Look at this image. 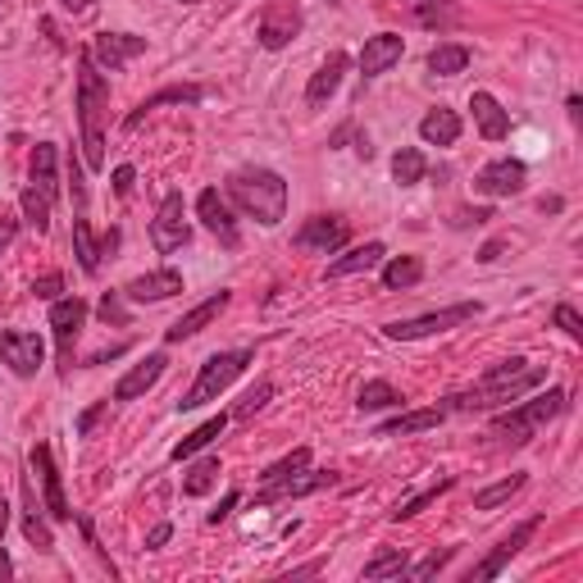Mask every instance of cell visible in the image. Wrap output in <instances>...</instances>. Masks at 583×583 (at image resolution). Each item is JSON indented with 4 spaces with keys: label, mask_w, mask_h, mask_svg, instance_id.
<instances>
[{
    "label": "cell",
    "mask_w": 583,
    "mask_h": 583,
    "mask_svg": "<svg viewBox=\"0 0 583 583\" xmlns=\"http://www.w3.org/2000/svg\"><path fill=\"white\" fill-rule=\"evenodd\" d=\"M105 406H110V402H101V406H91V411H82V415H78V434H82V438L91 434V424H97V419L105 415Z\"/></svg>",
    "instance_id": "obj_52"
},
{
    "label": "cell",
    "mask_w": 583,
    "mask_h": 583,
    "mask_svg": "<svg viewBox=\"0 0 583 583\" xmlns=\"http://www.w3.org/2000/svg\"><path fill=\"white\" fill-rule=\"evenodd\" d=\"M82 324H87L82 296H55L51 301V333H55V351H59V374L74 370V347H78Z\"/></svg>",
    "instance_id": "obj_7"
},
{
    "label": "cell",
    "mask_w": 583,
    "mask_h": 583,
    "mask_svg": "<svg viewBox=\"0 0 583 583\" xmlns=\"http://www.w3.org/2000/svg\"><path fill=\"white\" fill-rule=\"evenodd\" d=\"M5 529H10V502L0 497V538H5Z\"/></svg>",
    "instance_id": "obj_56"
},
{
    "label": "cell",
    "mask_w": 583,
    "mask_h": 583,
    "mask_svg": "<svg viewBox=\"0 0 583 583\" xmlns=\"http://www.w3.org/2000/svg\"><path fill=\"white\" fill-rule=\"evenodd\" d=\"M424 279V260L419 256H392L383 265V288L388 292H402V288H415Z\"/></svg>",
    "instance_id": "obj_29"
},
{
    "label": "cell",
    "mask_w": 583,
    "mask_h": 583,
    "mask_svg": "<svg viewBox=\"0 0 583 583\" xmlns=\"http://www.w3.org/2000/svg\"><path fill=\"white\" fill-rule=\"evenodd\" d=\"M470 69V46H456V42H442L428 51V74H438V78H456V74H466Z\"/></svg>",
    "instance_id": "obj_28"
},
{
    "label": "cell",
    "mask_w": 583,
    "mask_h": 583,
    "mask_svg": "<svg viewBox=\"0 0 583 583\" xmlns=\"http://www.w3.org/2000/svg\"><path fill=\"white\" fill-rule=\"evenodd\" d=\"M525 483H529L525 474H511V479H502L493 487H483V493H474V511H497V506H506Z\"/></svg>",
    "instance_id": "obj_38"
},
{
    "label": "cell",
    "mask_w": 583,
    "mask_h": 583,
    "mask_svg": "<svg viewBox=\"0 0 583 583\" xmlns=\"http://www.w3.org/2000/svg\"><path fill=\"white\" fill-rule=\"evenodd\" d=\"M538 529H542V515H529V519H525V525H515V529H511V534H506V538H502V542L493 547V557H487V561H479V565H474V570H470L466 579H470V583H483V579H497V574H502V570H506V565H511L515 557H519V551H525V547H529V538H534Z\"/></svg>",
    "instance_id": "obj_9"
},
{
    "label": "cell",
    "mask_w": 583,
    "mask_h": 583,
    "mask_svg": "<svg viewBox=\"0 0 583 583\" xmlns=\"http://www.w3.org/2000/svg\"><path fill=\"white\" fill-rule=\"evenodd\" d=\"M424 156H419V150L415 146H402V150H396V156H392V178L396 182H402V188H415V182L424 178Z\"/></svg>",
    "instance_id": "obj_39"
},
{
    "label": "cell",
    "mask_w": 583,
    "mask_h": 583,
    "mask_svg": "<svg viewBox=\"0 0 583 583\" xmlns=\"http://www.w3.org/2000/svg\"><path fill=\"white\" fill-rule=\"evenodd\" d=\"M442 406L438 411H411V415H396V419H388V424H379V438H402V434H424V428H434V424H442Z\"/></svg>",
    "instance_id": "obj_30"
},
{
    "label": "cell",
    "mask_w": 583,
    "mask_h": 583,
    "mask_svg": "<svg viewBox=\"0 0 583 583\" xmlns=\"http://www.w3.org/2000/svg\"><path fill=\"white\" fill-rule=\"evenodd\" d=\"M27 460H33V470L42 474V493H46V515L51 519H74L69 502H65V487H59V470H55V456L46 442H37L33 451H27Z\"/></svg>",
    "instance_id": "obj_18"
},
{
    "label": "cell",
    "mask_w": 583,
    "mask_h": 583,
    "mask_svg": "<svg viewBox=\"0 0 583 583\" xmlns=\"http://www.w3.org/2000/svg\"><path fill=\"white\" fill-rule=\"evenodd\" d=\"M415 14H419L424 27L456 23V5H451V0H415Z\"/></svg>",
    "instance_id": "obj_41"
},
{
    "label": "cell",
    "mask_w": 583,
    "mask_h": 583,
    "mask_svg": "<svg viewBox=\"0 0 583 583\" xmlns=\"http://www.w3.org/2000/svg\"><path fill=\"white\" fill-rule=\"evenodd\" d=\"M214 479H220V456H201L197 466L188 470V479H182V493H188V497H205L210 487H214Z\"/></svg>",
    "instance_id": "obj_35"
},
{
    "label": "cell",
    "mask_w": 583,
    "mask_h": 583,
    "mask_svg": "<svg viewBox=\"0 0 583 583\" xmlns=\"http://www.w3.org/2000/svg\"><path fill=\"white\" fill-rule=\"evenodd\" d=\"M383 256H388L383 242H365V247L347 251L343 260H333L324 279H351V273H370V269H379V265H383Z\"/></svg>",
    "instance_id": "obj_25"
},
{
    "label": "cell",
    "mask_w": 583,
    "mask_h": 583,
    "mask_svg": "<svg viewBox=\"0 0 583 583\" xmlns=\"http://www.w3.org/2000/svg\"><path fill=\"white\" fill-rule=\"evenodd\" d=\"M19 205H23V220H27V228H37V233H46L51 228V197H42L37 188H33V182H27V188H23V197H19Z\"/></svg>",
    "instance_id": "obj_37"
},
{
    "label": "cell",
    "mask_w": 583,
    "mask_h": 583,
    "mask_svg": "<svg viewBox=\"0 0 583 583\" xmlns=\"http://www.w3.org/2000/svg\"><path fill=\"white\" fill-rule=\"evenodd\" d=\"M224 197L265 228H279L288 220V182H283V173H273L265 165L233 169L224 182Z\"/></svg>",
    "instance_id": "obj_2"
},
{
    "label": "cell",
    "mask_w": 583,
    "mask_h": 583,
    "mask_svg": "<svg viewBox=\"0 0 583 583\" xmlns=\"http://www.w3.org/2000/svg\"><path fill=\"white\" fill-rule=\"evenodd\" d=\"M237 502H242V493H237V487H233V493H228V497L220 502V511H210V519H205V525H224V519L233 515V506H237Z\"/></svg>",
    "instance_id": "obj_49"
},
{
    "label": "cell",
    "mask_w": 583,
    "mask_h": 583,
    "mask_svg": "<svg viewBox=\"0 0 583 583\" xmlns=\"http://www.w3.org/2000/svg\"><path fill=\"white\" fill-rule=\"evenodd\" d=\"M101 319L124 328V324H128V305H124V296H119V292H105V296H101Z\"/></svg>",
    "instance_id": "obj_46"
},
{
    "label": "cell",
    "mask_w": 583,
    "mask_h": 583,
    "mask_svg": "<svg viewBox=\"0 0 583 583\" xmlns=\"http://www.w3.org/2000/svg\"><path fill=\"white\" fill-rule=\"evenodd\" d=\"M347 65H351V59H347L343 51H333V55L324 59V65L311 74V82H305V105H311V110L328 105V101H333V91L343 87V74H347Z\"/></svg>",
    "instance_id": "obj_20"
},
{
    "label": "cell",
    "mask_w": 583,
    "mask_h": 583,
    "mask_svg": "<svg viewBox=\"0 0 583 583\" xmlns=\"http://www.w3.org/2000/svg\"><path fill=\"white\" fill-rule=\"evenodd\" d=\"M256 360V351L251 347H237V351H214L205 365H201V374H197V383L188 388V396L178 402V411H197V406H205V402H220V396L233 388V379L247 370V365Z\"/></svg>",
    "instance_id": "obj_5"
},
{
    "label": "cell",
    "mask_w": 583,
    "mask_h": 583,
    "mask_svg": "<svg viewBox=\"0 0 583 583\" xmlns=\"http://www.w3.org/2000/svg\"><path fill=\"white\" fill-rule=\"evenodd\" d=\"M451 487H456V479H442V483H434V487H424L419 497H411V502H402V506H396V511H392V519H396V525H402V519H415L424 506H434L442 493H451Z\"/></svg>",
    "instance_id": "obj_40"
},
{
    "label": "cell",
    "mask_w": 583,
    "mask_h": 583,
    "mask_svg": "<svg viewBox=\"0 0 583 583\" xmlns=\"http://www.w3.org/2000/svg\"><path fill=\"white\" fill-rule=\"evenodd\" d=\"M33 188L42 197H59V178H55V146L51 142H37L33 146Z\"/></svg>",
    "instance_id": "obj_31"
},
{
    "label": "cell",
    "mask_w": 583,
    "mask_h": 583,
    "mask_svg": "<svg viewBox=\"0 0 583 583\" xmlns=\"http://www.w3.org/2000/svg\"><path fill=\"white\" fill-rule=\"evenodd\" d=\"M470 110H474V124L487 142H506L511 137V114L502 110L497 97H487V91H474L470 97Z\"/></svg>",
    "instance_id": "obj_23"
},
{
    "label": "cell",
    "mask_w": 583,
    "mask_h": 583,
    "mask_svg": "<svg viewBox=\"0 0 583 583\" xmlns=\"http://www.w3.org/2000/svg\"><path fill=\"white\" fill-rule=\"evenodd\" d=\"M23 506H27V515H23V534H27V542H33L37 551H55V538H51L46 519H42V502H37V493H33V483H23Z\"/></svg>",
    "instance_id": "obj_27"
},
{
    "label": "cell",
    "mask_w": 583,
    "mask_h": 583,
    "mask_svg": "<svg viewBox=\"0 0 583 583\" xmlns=\"http://www.w3.org/2000/svg\"><path fill=\"white\" fill-rule=\"evenodd\" d=\"M169 538H173V525H156V529L146 534V547H165Z\"/></svg>",
    "instance_id": "obj_53"
},
{
    "label": "cell",
    "mask_w": 583,
    "mask_h": 583,
    "mask_svg": "<svg viewBox=\"0 0 583 583\" xmlns=\"http://www.w3.org/2000/svg\"><path fill=\"white\" fill-rule=\"evenodd\" d=\"M497 256H502V242H487V247L479 251V260H483V265H493Z\"/></svg>",
    "instance_id": "obj_54"
},
{
    "label": "cell",
    "mask_w": 583,
    "mask_h": 583,
    "mask_svg": "<svg viewBox=\"0 0 583 583\" xmlns=\"http://www.w3.org/2000/svg\"><path fill=\"white\" fill-rule=\"evenodd\" d=\"M487 220H493V210H487V205H479V210H460L451 224H456V228H470V224H487Z\"/></svg>",
    "instance_id": "obj_48"
},
{
    "label": "cell",
    "mask_w": 583,
    "mask_h": 583,
    "mask_svg": "<svg viewBox=\"0 0 583 583\" xmlns=\"http://www.w3.org/2000/svg\"><path fill=\"white\" fill-rule=\"evenodd\" d=\"M0 360H5L19 379H33L42 370V360H46V343L37 333L5 328V333H0Z\"/></svg>",
    "instance_id": "obj_11"
},
{
    "label": "cell",
    "mask_w": 583,
    "mask_h": 583,
    "mask_svg": "<svg viewBox=\"0 0 583 583\" xmlns=\"http://www.w3.org/2000/svg\"><path fill=\"white\" fill-rule=\"evenodd\" d=\"M182 292V273L178 269H156V273H142V279H133L124 288V296L133 305H156V301H169Z\"/></svg>",
    "instance_id": "obj_19"
},
{
    "label": "cell",
    "mask_w": 583,
    "mask_h": 583,
    "mask_svg": "<svg viewBox=\"0 0 583 583\" xmlns=\"http://www.w3.org/2000/svg\"><path fill=\"white\" fill-rule=\"evenodd\" d=\"M74 251H78V265H82V273H97L101 269V247H97V237H91V224L82 220H74Z\"/></svg>",
    "instance_id": "obj_36"
},
{
    "label": "cell",
    "mask_w": 583,
    "mask_h": 583,
    "mask_svg": "<svg viewBox=\"0 0 583 583\" xmlns=\"http://www.w3.org/2000/svg\"><path fill=\"white\" fill-rule=\"evenodd\" d=\"M133 182H137L133 165H119V169H114V192H119V197H128V192H133Z\"/></svg>",
    "instance_id": "obj_50"
},
{
    "label": "cell",
    "mask_w": 583,
    "mask_h": 583,
    "mask_svg": "<svg viewBox=\"0 0 583 583\" xmlns=\"http://www.w3.org/2000/svg\"><path fill=\"white\" fill-rule=\"evenodd\" d=\"M305 466H311V447H292L283 460H273V466H265V483L269 479H283V474H296V470H305Z\"/></svg>",
    "instance_id": "obj_42"
},
{
    "label": "cell",
    "mask_w": 583,
    "mask_h": 583,
    "mask_svg": "<svg viewBox=\"0 0 583 583\" xmlns=\"http://www.w3.org/2000/svg\"><path fill=\"white\" fill-rule=\"evenodd\" d=\"M10 574H14V561L5 557V551H0V579H10Z\"/></svg>",
    "instance_id": "obj_57"
},
{
    "label": "cell",
    "mask_w": 583,
    "mask_h": 583,
    "mask_svg": "<svg viewBox=\"0 0 583 583\" xmlns=\"http://www.w3.org/2000/svg\"><path fill=\"white\" fill-rule=\"evenodd\" d=\"M165 365H169V360H165L160 351H156V356H146L142 365H133V370L114 383V402H137V396H146L150 388H156V383L165 379Z\"/></svg>",
    "instance_id": "obj_21"
},
{
    "label": "cell",
    "mask_w": 583,
    "mask_h": 583,
    "mask_svg": "<svg viewBox=\"0 0 583 583\" xmlns=\"http://www.w3.org/2000/svg\"><path fill=\"white\" fill-rule=\"evenodd\" d=\"M269 396H273V383H256V388H251V392H247V396H242V402H237V411H233V415H237V419L256 415V411H260V406L269 402Z\"/></svg>",
    "instance_id": "obj_44"
},
{
    "label": "cell",
    "mask_w": 583,
    "mask_h": 583,
    "mask_svg": "<svg viewBox=\"0 0 583 583\" xmlns=\"http://www.w3.org/2000/svg\"><path fill=\"white\" fill-rule=\"evenodd\" d=\"M542 383H547V365H534L525 356H511V360H497L470 392H451L442 411H497V406L519 402V396L542 388Z\"/></svg>",
    "instance_id": "obj_1"
},
{
    "label": "cell",
    "mask_w": 583,
    "mask_h": 583,
    "mask_svg": "<svg viewBox=\"0 0 583 583\" xmlns=\"http://www.w3.org/2000/svg\"><path fill=\"white\" fill-rule=\"evenodd\" d=\"M406 574V547H383L374 561H365V579H402Z\"/></svg>",
    "instance_id": "obj_33"
},
{
    "label": "cell",
    "mask_w": 583,
    "mask_h": 583,
    "mask_svg": "<svg viewBox=\"0 0 583 583\" xmlns=\"http://www.w3.org/2000/svg\"><path fill=\"white\" fill-rule=\"evenodd\" d=\"M197 101H205V87H165V91H156V97H146V101L124 119V128H137L142 119H146L150 110H160V105H197Z\"/></svg>",
    "instance_id": "obj_26"
},
{
    "label": "cell",
    "mask_w": 583,
    "mask_h": 583,
    "mask_svg": "<svg viewBox=\"0 0 583 583\" xmlns=\"http://www.w3.org/2000/svg\"><path fill=\"white\" fill-rule=\"evenodd\" d=\"M483 315L479 301H456V305H442V311H428L419 319H402V324H388L383 337H392V343H419V337H438L447 328H460Z\"/></svg>",
    "instance_id": "obj_6"
},
{
    "label": "cell",
    "mask_w": 583,
    "mask_h": 583,
    "mask_svg": "<svg viewBox=\"0 0 583 583\" xmlns=\"http://www.w3.org/2000/svg\"><path fill=\"white\" fill-rule=\"evenodd\" d=\"M525 178H529V169H525V160H493V165H483L479 169V178H474V192H483V197H515V192H525Z\"/></svg>",
    "instance_id": "obj_16"
},
{
    "label": "cell",
    "mask_w": 583,
    "mask_h": 583,
    "mask_svg": "<svg viewBox=\"0 0 583 583\" xmlns=\"http://www.w3.org/2000/svg\"><path fill=\"white\" fill-rule=\"evenodd\" d=\"M59 292H65V279H59V273H46V279L33 283V296H42V301H55Z\"/></svg>",
    "instance_id": "obj_47"
},
{
    "label": "cell",
    "mask_w": 583,
    "mask_h": 583,
    "mask_svg": "<svg viewBox=\"0 0 583 583\" xmlns=\"http://www.w3.org/2000/svg\"><path fill=\"white\" fill-rule=\"evenodd\" d=\"M105 114H110V82L87 51L78 55V128H82V160L87 169H105Z\"/></svg>",
    "instance_id": "obj_3"
},
{
    "label": "cell",
    "mask_w": 583,
    "mask_h": 583,
    "mask_svg": "<svg viewBox=\"0 0 583 583\" xmlns=\"http://www.w3.org/2000/svg\"><path fill=\"white\" fill-rule=\"evenodd\" d=\"M19 237V220H10V214H0V256L10 251V242Z\"/></svg>",
    "instance_id": "obj_51"
},
{
    "label": "cell",
    "mask_w": 583,
    "mask_h": 583,
    "mask_svg": "<svg viewBox=\"0 0 583 583\" xmlns=\"http://www.w3.org/2000/svg\"><path fill=\"white\" fill-rule=\"evenodd\" d=\"M347 237H351V228H347L343 214H311V220L296 228V247L301 251L333 256L337 247H347Z\"/></svg>",
    "instance_id": "obj_10"
},
{
    "label": "cell",
    "mask_w": 583,
    "mask_h": 583,
    "mask_svg": "<svg viewBox=\"0 0 583 583\" xmlns=\"http://www.w3.org/2000/svg\"><path fill=\"white\" fill-rule=\"evenodd\" d=\"M192 242V228H188V201H182V192H169L156 210V220H150V247H156L160 256H173Z\"/></svg>",
    "instance_id": "obj_8"
},
{
    "label": "cell",
    "mask_w": 583,
    "mask_h": 583,
    "mask_svg": "<svg viewBox=\"0 0 583 583\" xmlns=\"http://www.w3.org/2000/svg\"><path fill=\"white\" fill-rule=\"evenodd\" d=\"M197 214H201V224L224 242L228 251H237L242 247V233H237V220H233V205H228V197H220V188H205L201 197H197Z\"/></svg>",
    "instance_id": "obj_14"
},
{
    "label": "cell",
    "mask_w": 583,
    "mask_h": 583,
    "mask_svg": "<svg viewBox=\"0 0 583 583\" xmlns=\"http://www.w3.org/2000/svg\"><path fill=\"white\" fill-rule=\"evenodd\" d=\"M296 33H301V10L292 5V0H269L265 14H260V46L283 51Z\"/></svg>",
    "instance_id": "obj_15"
},
{
    "label": "cell",
    "mask_w": 583,
    "mask_h": 583,
    "mask_svg": "<svg viewBox=\"0 0 583 583\" xmlns=\"http://www.w3.org/2000/svg\"><path fill=\"white\" fill-rule=\"evenodd\" d=\"M87 55L97 59L101 74H119L124 65H133L137 55H146V37H133V33H101L97 42L87 46Z\"/></svg>",
    "instance_id": "obj_13"
},
{
    "label": "cell",
    "mask_w": 583,
    "mask_h": 583,
    "mask_svg": "<svg viewBox=\"0 0 583 583\" xmlns=\"http://www.w3.org/2000/svg\"><path fill=\"white\" fill-rule=\"evenodd\" d=\"M419 137H424V146H456L460 142V114L447 105H434L419 119Z\"/></svg>",
    "instance_id": "obj_24"
},
{
    "label": "cell",
    "mask_w": 583,
    "mask_h": 583,
    "mask_svg": "<svg viewBox=\"0 0 583 583\" xmlns=\"http://www.w3.org/2000/svg\"><path fill=\"white\" fill-rule=\"evenodd\" d=\"M565 406H570V392H565V388H547V392L529 396V402H519V406L502 411V415L493 419V438H497V442H511V447H529V442L542 434V424L557 419Z\"/></svg>",
    "instance_id": "obj_4"
},
{
    "label": "cell",
    "mask_w": 583,
    "mask_h": 583,
    "mask_svg": "<svg viewBox=\"0 0 583 583\" xmlns=\"http://www.w3.org/2000/svg\"><path fill=\"white\" fill-rule=\"evenodd\" d=\"M228 301H233V292H228V288H220L214 296H205V301H201V305H192V311L182 315L178 324H169V328H165V343L173 347V343H188V337H197L205 324H214V319H220V315L228 311Z\"/></svg>",
    "instance_id": "obj_17"
},
{
    "label": "cell",
    "mask_w": 583,
    "mask_h": 583,
    "mask_svg": "<svg viewBox=\"0 0 583 583\" xmlns=\"http://www.w3.org/2000/svg\"><path fill=\"white\" fill-rule=\"evenodd\" d=\"M337 474L333 470H296V474H283V479H269V487L256 497V506H273V502H292V497H311L319 487H333Z\"/></svg>",
    "instance_id": "obj_12"
},
{
    "label": "cell",
    "mask_w": 583,
    "mask_h": 583,
    "mask_svg": "<svg viewBox=\"0 0 583 583\" xmlns=\"http://www.w3.org/2000/svg\"><path fill=\"white\" fill-rule=\"evenodd\" d=\"M557 328L570 337V343H583V319H579V311H574V305H557Z\"/></svg>",
    "instance_id": "obj_45"
},
{
    "label": "cell",
    "mask_w": 583,
    "mask_h": 583,
    "mask_svg": "<svg viewBox=\"0 0 583 583\" xmlns=\"http://www.w3.org/2000/svg\"><path fill=\"white\" fill-rule=\"evenodd\" d=\"M224 428H228V415L220 411V415H214V419H205L201 428H197V434H188V438H182L178 447H173V460H188V456H197V451H205L214 438H220L224 434Z\"/></svg>",
    "instance_id": "obj_32"
},
{
    "label": "cell",
    "mask_w": 583,
    "mask_h": 583,
    "mask_svg": "<svg viewBox=\"0 0 583 583\" xmlns=\"http://www.w3.org/2000/svg\"><path fill=\"white\" fill-rule=\"evenodd\" d=\"M356 406H360V411H388V406H402V392H396L388 379H370V383L360 388Z\"/></svg>",
    "instance_id": "obj_34"
},
{
    "label": "cell",
    "mask_w": 583,
    "mask_h": 583,
    "mask_svg": "<svg viewBox=\"0 0 583 583\" xmlns=\"http://www.w3.org/2000/svg\"><path fill=\"white\" fill-rule=\"evenodd\" d=\"M402 55H406V42H402V37H396V33H379V37L365 42V51H360V74H365V78H379V74H388Z\"/></svg>",
    "instance_id": "obj_22"
},
{
    "label": "cell",
    "mask_w": 583,
    "mask_h": 583,
    "mask_svg": "<svg viewBox=\"0 0 583 583\" xmlns=\"http://www.w3.org/2000/svg\"><path fill=\"white\" fill-rule=\"evenodd\" d=\"M59 5H65L69 14H82V10H91V5H97V0H59Z\"/></svg>",
    "instance_id": "obj_55"
},
{
    "label": "cell",
    "mask_w": 583,
    "mask_h": 583,
    "mask_svg": "<svg viewBox=\"0 0 583 583\" xmlns=\"http://www.w3.org/2000/svg\"><path fill=\"white\" fill-rule=\"evenodd\" d=\"M182 5H197V0H182Z\"/></svg>",
    "instance_id": "obj_58"
},
{
    "label": "cell",
    "mask_w": 583,
    "mask_h": 583,
    "mask_svg": "<svg viewBox=\"0 0 583 583\" xmlns=\"http://www.w3.org/2000/svg\"><path fill=\"white\" fill-rule=\"evenodd\" d=\"M456 551H460V547H442V551H434V557H424L419 565H406V574H411V579H434V574H442V570L456 561Z\"/></svg>",
    "instance_id": "obj_43"
},
{
    "label": "cell",
    "mask_w": 583,
    "mask_h": 583,
    "mask_svg": "<svg viewBox=\"0 0 583 583\" xmlns=\"http://www.w3.org/2000/svg\"><path fill=\"white\" fill-rule=\"evenodd\" d=\"M0 5H5V0H0Z\"/></svg>",
    "instance_id": "obj_59"
}]
</instances>
